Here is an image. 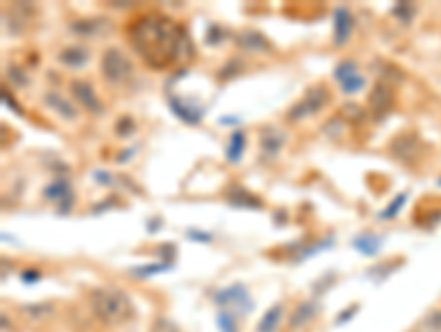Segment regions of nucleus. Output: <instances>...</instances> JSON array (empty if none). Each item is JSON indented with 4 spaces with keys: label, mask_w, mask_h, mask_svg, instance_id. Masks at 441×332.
I'll return each mask as SVG.
<instances>
[{
    "label": "nucleus",
    "mask_w": 441,
    "mask_h": 332,
    "mask_svg": "<svg viewBox=\"0 0 441 332\" xmlns=\"http://www.w3.org/2000/svg\"><path fill=\"white\" fill-rule=\"evenodd\" d=\"M91 306L104 324H124L135 315L131 297L119 288H97L91 297Z\"/></svg>",
    "instance_id": "nucleus-2"
},
{
    "label": "nucleus",
    "mask_w": 441,
    "mask_h": 332,
    "mask_svg": "<svg viewBox=\"0 0 441 332\" xmlns=\"http://www.w3.org/2000/svg\"><path fill=\"white\" fill-rule=\"evenodd\" d=\"M353 33V16L347 7H338L335 9V20H333V45L342 47L349 42Z\"/></svg>",
    "instance_id": "nucleus-8"
},
{
    "label": "nucleus",
    "mask_w": 441,
    "mask_h": 332,
    "mask_svg": "<svg viewBox=\"0 0 441 332\" xmlns=\"http://www.w3.org/2000/svg\"><path fill=\"white\" fill-rule=\"evenodd\" d=\"M71 29L75 33H80L82 38H95V35H102L104 31H108V22L106 18H84L71 24Z\"/></svg>",
    "instance_id": "nucleus-11"
},
{
    "label": "nucleus",
    "mask_w": 441,
    "mask_h": 332,
    "mask_svg": "<svg viewBox=\"0 0 441 332\" xmlns=\"http://www.w3.org/2000/svg\"><path fill=\"white\" fill-rule=\"evenodd\" d=\"M99 71H102V78L108 84L117 87V84H124V82L131 80L133 63H131V58L126 56L124 52H119V49H115V47H110L102 54V58H99Z\"/></svg>",
    "instance_id": "nucleus-3"
},
{
    "label": "nucleus",
    "mask_w": 441,
    "mask_h": 332,
    "mask_svg": "<svg viewBox=\"0 0 441 332\" xmlns=\"http://www.w3.org/2000/svg\"><path fill=\"white\" fill-rule=\"evenodd\" d=\"M426 328H433V330H441V313H433V317L428 319V324H424Z\"/></svg>",
    "instance_id": "nucleus-22"
},
{
    "label": "nucleus",
    "mask_w": 441,
    "mask_h": 332,
    "mask_svg": "<svg viewBox=\"0 0 441 332\" xmlns=\"http://www.w3.org/2000/svg\"><path fill=\"white\" fill-rule=\"evenodd\" d=\"M44 102L49 104V109H53L60 118H65V120H75V118H78V109H75L71 102H67L62 95L53 93V91L44 95Z\"/></svg>",
    "instance_id": "nucleus-13"
},
{
    "label": "nucleus",
    "mask_w": 441,
    "mask_h": 332,
    "mask_svg": "<svg viewBox=\"0 0 441 332\" xmlns=\"http://www.w3.org/2000/svg\"><path fill=\"white\" fill-rule=\"evenodd\" d=\"M44 198L49 202H60L58 211L60 213H67L69 208H71V204H73V191H71L69 180H62V177L53 180L51 184H49V187H44Z\"/></svg>",
    "instance_id": "nucleus-6"
},
{
    "label": "nucleus",
    "mask_w": 441,
    "mask_h": 332,
    "mask_svg": "<svg viewBox=\"0 0 441 332\" xmlns=\"http://www.w3.org/2000/svg\"><path fill=\"white\" fill-rule=\"evenodd\" d=\"M281 317H283V303L272 306V308L265 313L263 319L258 322L256 332H276V328H278V324H281Z\"/></svg>",
    "instance_id": "nucleus-15"
},
{
    "label": "nucleus",
    "mask_w": 441,
    "mask_h": 332,
    "mask_svg": "<svg viewBox=\"0 0 441 332\" xmlns=\"http://www.w3.org/2000/svg\"><path fill=\"white\" fill-rule=\"evenodd\" d=\"M71 93H73V97L75 100L80 102V106L82 109H86V111H91V113H102V102H99V97H97V93L93 91V87L88 82H84V80H73L71 82Z\"/></svg>",
    "instance_id": "nucleus-7"
},
{
    "label": "nucleus",
    "mask_w": 441,
    "mask_h": 332,
    "mask_svg": "<svg viewBox=\"0 0 441 332\" xmlns=\"http://www.w3.org/2000/svg\"><path fill=\"white\" fill-rule=\"evenodd\" d=\"M22 313L31 317L33 322H42L49 315H53V306L51 303H31V306H24Z\"/></svg>",
    "instance_id": "nucleus-16"
},
{
    "label": "nucleus",
    "mask_w": 441,
    "mask_h": 332,
    "mask_svg": "<svg viewBox=\"0 0 441 332\" xmlns=\"http://www.w3.org/2000/svg\"><path fill=\"white\" fill-rule=\"evenodd\" d=\"M335 80L340 82L344 93H358L364 87V76L353 60H344L335 67Z\"/></svg>",
    "instance_id": "nucleus-5"
},
{
    "label": "nucleus",
    "mask_w": 441,
    "mask_h": 332,
    "mask_svg": "<svg viewBox=\"0 0 441 332\" xmlns=\"http://www.w3.org/2000/svg\"><path fill=\"white\" fill-rule=\"evenodd\" d=\"M329 102V89L324 87H311L305 97L289 111V120H302V118H309V116H316L324 109V104Z\"/></svg>",
    "instance_id": "nucleus-4"
},
{
    "label": "nucleus",
    "mask_w": 441,
    "mask_h": 332,
    "mask_svg": "<svg viewBox=\"0 0 441 332\" xmlns=\"http://www.w3.org/2000/svg\"><path fill=\"white\" fill-rule=\"evenodd\" d=\"M219 328H221L223 332H236V322H234V317L228 315V313L219 315Z\"/></svg>",
    "instance_id": "nucleus-20"
},
{
    "label": "nucleus",
    "mask_w": 441,
    "mask_h": 332,
    "mask_svg": "<svg viewBox=\"0 0 441 332\" xmlns=\"http://www.w3.org/2000/svg\"><path fill=\"white\" fill-rule=\"evenodd\" d=\"M128 42L148 67L168 69L183 63L192 54V42L185 29L163 14H142L126 27Z\"/></svg>",
    "instance_id": "nucleus-1"
},
{
    "label": "nucleus",
    "mask_w": 441,
    "mask_h": 332,
    "mask_svg": "<svg viewBox=\"0 0 441 332\" xmlns=\"http://www.w3.org/2000/svg\"><path fill=\"white\" fill-rule=\"evenodd\" d=\"M318 315V303L316 301H300L292 317H289V328L292 330H302L305 326H309Z\"/></svg>",
    "instance_id": "nucleus-9"
},
{
    "label": "nucleus",
    "mask_w": 441,
    "mask_h": 332,
    "mask_svg": "<svg viewBox=\"0 0 441 332\" xmlns=\"http://www.w3.org/2000/svg\"><path fill=\"white\" fill-rule=\"evenodd\" d=\"M356 246L362 251V253H367V255H375L377 248H380V239L373 237V235H362L356 239Z\"/></svg>",
    "instance_id": "nucleus-18"
},
{
    "label": "nucleus",
    "mask_w": 441,
    "mask_h": 332,
    "mask_svg": "<svg viewBox=\"0 0 441 332\" xmlns=\"http://www.w3.org/2000/svg\"><path fill=\"white\" fill-rule=\"evenodd\" d=\"M236 42L241 45L245 52H251V54H269L272 52V45L267 42V38H263V35L256 31H243L238 35Z\"/></svg>",
    "instance_id": "nucleus-12"
},
{
    "label": "nucleus",
    "mask_w": 441,
    "mask_h": 332,
    "mask_svg": "<svg viewBox=\"0 0 441 332\" xmlns=\"http://www.w3.org/2000/svg\"><path fill=\"white\" fill-rule=\"evenodd\" d=\"M58 60L62 65L67 67H73V69H80L88 63V52L86 49H80V47H69V49H62Z\"/></svg>",
    "instance_id": "nucleus-14"
},
{
    "label": "nucleus",
    "mask_w": 441,
    "mask_h": 332,
    "mask_svg": "<svg viewBox=\"0 0 441 332\" xmlns=\"http://www.w3.org/2000/svg\"><path fill=\"white\" fill-rule=\"evenodd\" d=\"M243 149H245V135L241 131H234L232 144H230V149H228L230 162H238V159H241V155H243Z\"/></svg>",
    "instance_id": "nucleus-17"
},
{
    "label": "nucleus",
    "mask_w": 441,
    "mask_h": 332,
    "mask_svg": "<svg viewBox=\"0 0 441 332\" xmlns=\"http://www.w3.org/2000/svg\"><path fill=\"white\" fill-rule=\"evenodd\" d=\"M390 104H393V91H390L386 84H375L373 91L369 93V109L375 116H380V113H386Z\"/></svg>",
    "instance_id": "nucleus-10"
},
{
    "label": "nucleus",
    "mask_w": 441,
    "mask_h": 332,
    "mask_svg": "<svg viewBox=\"0 0 441 332\" xmlns=\"http://www.w3.org/2000/svg\"><path fill=\"white\" fill-rule=\"evenodd\" d=\"M404 202H406V198H404V195H399V200H395L393 204H390V206L386 208V211H384L380 217H382V219H393V217H395V213L399 211V208H401V204H404Z\"/></svg>",
    "instance_id": "nucleus-21"
},
{
    "label": "nucleus",
    "mask_w": 441,
    "mask_h": 332,
    "mask_svg": "<svg viewBox=\"0 0 441 332\" xmlns=\"http://www.w3.org/2000/svg\"><path fill=\"white\" fill-rule=\"evenodd\" d=\"M274 131H272V138H267V135H263V149L265 151H272V153H276L281 149V144H283V138H274Z\"/></svg>",
    "instance_id": "nucleus-19"
}]
</instances>
